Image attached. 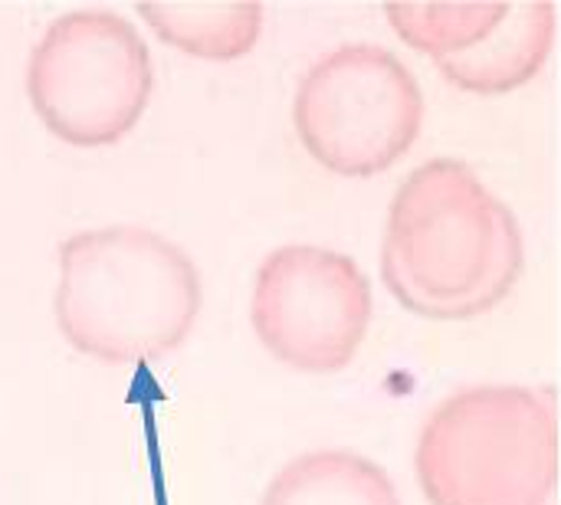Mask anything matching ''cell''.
Segmentation results:
<instances>
[{
	"instance_id": "1",
	"label": "cell",
	"mask_w": 561,
	"mask_h": 505,
	"mask_svg": "<svg viewBox=\"0 0 561 505\" xmlns=\"http://www.w3.org/2000/svg\"><path fill=\"white\" fill-rule=\"evenodd\" d=\"M526 269L513 207L460 158L417 164L394 191L381 276L414 315L467 322L496 309Z\"/></svg>"
},
{
	"instance_id": "2",
	"label": "cell",
	"mask_w": 561,
	"mask_h": 505,
	"mask_svg": "<svg viewBox=\"0 0 561 505\" xmlns=\"http://www.w3.org/2000/svg\"><path fill=\"white\" fill-rule=\"evenodd\" d=\"M201 273L184 246L141 223L69 233L53 312L62 338L102 361L174 352L201 315Z\"/></svg>"
},
{
	"instance_id": "3",
	"label": "cell",
	"mask_w": 561,
	"mask_h": 505,
	"mask_svg": "<svg viewBox=\"0 0 561 505\" xmlns=\"http://www.w3.org/2000/svg\"><path fill=\"white\" fill-rule=\"evenodd\" d=\"M414 473L431 505H559V401L549 388L473 385L424 421Z\"/></svg>"
},
{
	"instance_id": "4",
	"label": "cell",
	"mask_w": 561,
	"mask_h": 505,
	"mask_svg": "<svg viewBox=\"0 0 561 505\" xmlns=\"http://www.w3.org/2000/svg\"><path fill=\"white\" fill-rule=\"evenodd\" d=\"M145 36L108 7L59 13L26 59V95L43 125L82 148L125 138L151 95Z\"/></svg>"
},
{
	"instance_id": "5",
	"label": "cell",
	"mask_w": 561,
	"mask_h": 505,
	"mask_svg": "<svg viewBox=\"0 0 561 505\" xmlns=\"http://www.w3.org/2000/svg\"><path fill=\"white\" fill-rule=\"evenodd\" d=\"M293 125L322 168L345 177H371L417 141L424 92L408 62L388 46L345 43L302 72Z\"/></svg>"
},
{
	"instance_id": "6",
	"label": "cell",
	"mask_w": 561,
	"mask_h": 505,
	"mask_svg": "<svg viewBox=\"0 0 561 505\" xmlns=\"http://www.w3.org/2000/svg\"><path fill=\"white\" fill-rule=\"evenodd\" d=\"M375 299L365 269L339 250L289 243L253 279L250 319L273 358L302 375H335L358 355Z\"/></svg>"
},
{
	"instance_id": "7",
	"label": "cell",
	"mask_w": 561,
	"mask_h": 505,
	"mask_svg": "<svg viewBox=\"0 0 561 505\" xmlns=\"http://www.w3.org/2000/svg\"><path fill=\"white\" fill-rule=\"evenodd\" d=\"M556 20L552 3H506L503 20L477 46L440 59L437 69L467 92H513L546 66L556 43Z\"/></svg>"
},
{
	"instance_id": "8",
	"label": "cell",
	"mask_w": 561,
	"mask_h": 505,
	"mask_svg": "<svg viewBox=\"0 0 561 505\" xmlns=\"http://www.w3.org/2000/svg\"><path fill=\"white\" fill-rule=\"evenodd\" d=\"M260 505H401L381 463L352 450H312L289 460Z\"/></svg>"
},
{
	"instance_id": "9",
	"label": "cell",
	"mask_w": 561,
	"mask_h": 505,
	"mask_svg": "<svg viewBox=\"0 0 561 505\" xmlns=\"http://www.w3.org/2000/svg\"><path fill=\"white\" fill-rule=\"evenodd\" d=\"M138 13L161 39L201 59L247 56L266 20L260 3H141Z\"/></svg>"
},
{
	"instance_id": "10",
	"label": "cell",
	"mask_w": 561,
	"mask_h": 505,
	"mask_svg": "<svg viewBox=\"0 0 561 505\" xmlns=\"http://www.w3.org/2000/svg\"><path fill=\"white\" fill-rule=\"evenodd\" d=\"M506 13V3H388L385 16L404 43L434 62L477 46Z\"/></svg>"
}]
</instances>
